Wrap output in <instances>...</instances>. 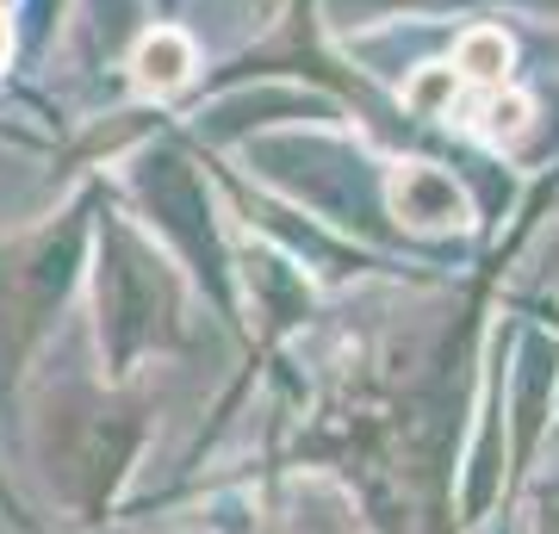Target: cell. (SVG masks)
I'll use <instances>...</instances> for the list:
<instances>
[{"label":"cell","instance_id":"11","mask_svg":"<svg viewBox=\"0 0 559 534\" xmlns=\"http://www.w3.org/2000/svg\"><path fill=\"white\" fill-rule=\"evenodd\" d=\"M7 50H13V20H7V7H0V69H7Z\"/></svg>","mask_w":559,"mask_h":534},{"label":"cell","instance_id":"8","mask_svg":"<svg viewBox=\"0 0 559 534\" xmlns=\"http://www.w3.org/2000/svg\"><path fill=\"white\" fill-rule=\"evenodd\" d=\"M466 7H540L559 13V0H323V13L336 25H373V20H436V13H466Z\"/></svg>","mask_w":559,"mask_h":534},{"label":"cell","instance_id":"5","mask_svg":"<svg viewBox=\"0 0 559 534\" xmlns=\"http://www.w3.org/2000/svg\"><path fill=\"white\" fill-rule=\"evenodd\" d=\"M559 392V342L547 323H522L516 330V360H510V441H516V473H528L547 416Z\"/></svg>","mask_w":559,"mask_h":534},{"label":"cell","instance_id":"1","mask_svg":"<svg viewBox=\"0 0 559 534\" xmlns=\"http://www.w3.org/2000/svg\"><path fill=\"white\" fill-rule=\"evenodd\" d=\"M94 336H100L106 385H131L156 355L193 348V305L175 256L143 224L100 193L94 205Z\"/></svg>","mask_w":559,"mask_h":534},{"label":"cell","instance_id":"6","mask_svg":"<svg viewBox=\"0 0 559 534\" xmlns=\"http://www.w3.org/2000/svg\"><path fill=\"white\" fill-rule=\"evenodd\" d=\"M385 205H392V218H399L404 242H423V237H441V230H460L466 224V187H460L448 168L436 162H399L392 175H385Z\"/></svg>","mask_w":559,"mask_h":534},{"label":"cell","instance_id":"7","mask_svg":"<svg viewBox=\"0 0 559 534\" xmlns=\"http://www.w3.org/2000/svg\"><path fill=\"white\" fill-rule=\"evenodd\" d=\"M193 69H200V50H193V38L180 25H168V20L143 25L138 50H131V81H138L143 94H156V99L180 94L193 81Z\"/></svg>","mask_w":559,"mask_h":534},{"label":"cell","instance_id":"4","mask_svg":"<svg viewBox=\"0 0 559 534\" xmlns=\"http://www.w3.org/2000/svg\"><path fill=\"white\" fill-rule=\"evenodd\" d=\"M131 193L143 199V212L156 224V237L168 256H180L200 280V293L218 305V317L237 330V249L224 242L218 212H212V193H205L200 162L180 150V138L150 143L131 168Z\"/></svg>","mask_w":559,"mask_h":534},{"label":"cell","instance_id":"3","mask_svg":"<svg viewBox=\"0 0 559 534\" xmlns=\"http://www.w3.org/2000/svg\"><path fill=\"white\" fill-rule=\"evenodd\" d=\"M50 429V485L81 529H100L112 497L150 441V404L131 385H69L44 416Z\"/></svg>","mask_w":559,"mask_h":534},{"label":"cell","instance_id":"12","mask_svg":"<svg viewBox=\"0 0 559 534\" xmlns=\"http://www.w3.org/2000/svg\"><path fill=\"white\" fill-rule=\"evenodd\" d=\"M547 491H554V497H559V478H554V485H547Z\"/></svg>","mask_w":559,"mask_h":534},{"label":"cell","instance_id":"2","mask_svg":"<svg viewBox=\"0 0 559 534\" xmlns=\"http://www.w3.org/2000/svg\"><path fill=\"white\" fill-rule=\"evenodd\" d=\"M100 193H106L100 180H87L57 218H44L0 242V423L7 429H20L25 367L44 348V336L57 330L62 305H69V293L81 280Z\"/></svg>","mask_w":559,"mask_h":534},{"label":"cell","instance_id":"9","mask_svg":"<svg viewBox=\"0 0 559 534\" xmlns=\"http://www.w3.org/2000/svg\"><path fill=\"white\" fill-rule=\"evenodd\" d=\"M0 510L13 515V529L20 534H44L38 522H32V515H25V503H20V491H13V485H7V473H0Z\"/></svg>","mask_w":559,"mask_h":534},{"label":"cell","instance_id":"10","mask_svg":"<svg viewBox=\"0 0 559 534\" xmlns=\"http://www.w3.org/2000/svg\"><path fill=\"white\" fill-rule=\"evenodd\" d=\"M535 534H559V497H554V491L540 497V510H535Z\"/></svg>","mask_w":559,"mask_h":534}]
</instances>
